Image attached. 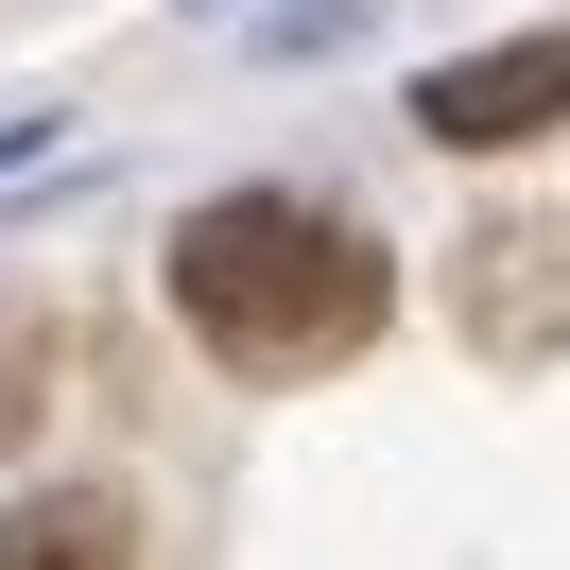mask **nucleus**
<instances>
[{"label":"nucleus","instance_id":"4","mask_svg":"<svg viewBox=\"0 0 570 570\" xmlns=\"http://www.w3.org/2000/svg\"><path fill=\"white\" fill-rule=\"evenodd\" d=\"M466 259H484V328H501V346H535V328H553V277H535V259H553V243H535V225H484Z\"/></svg>","mask_w":570,"mask_h":570},{"label":"nucleus","instance_id":"3","mask_svg":"<svg viewBox=\"0 0 570 570\" xmlns=\"http://www.w3.org/2000/svg\"><path fill=\"white\" fill-rule=\"evenodd\" d=\"M0 570H139V519L105 484H52V501H0Z\"/></svg>","mask_w":570,"mask_h":570},{"label":"nucleus","instance_id":"2","mask_svg":"<svg viewBox=\"0 0 570 570\" xmlns=\"http://www.w3.org/2000/svg\"><path fill=\"white\" fill-rule=\"evenodd\" d=\"M415 121H432L450 156H501V139H535V121H570V36H519V52L432 70V87H415Z\"/></svg>","mask_w":570,"mask_h":570},{"label":"nucleus","instance_id":"5","mask_svg":"<svg viewBox=\"0 0 570 570\" xmlns=\"http://www.w3.org/2000/svg\"><path fill=\"white\" fill-rule=\"evenodd\" d=\"M18 381H36V346L0 328V450H18V415H36V397H18Z\"/></svg>","mask_w":570,"mask_h":570},{"label":"nucleus","instance_id":"1","mask_svg":"<svg viewBox=\"0 0 570 570\" xmlns=\"http://www.w3.org/2000/svg\"><path fill=\"white\" fill-rule=\"evenodd\" d=\"M381 243L328 208H294V190H225V208L174 225V312L208 328L243 381H312V363H346L363 328H381Z\"/></svg>","mask_w":570,"mask_h":570}]
</instances>
